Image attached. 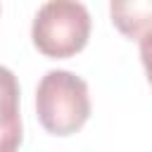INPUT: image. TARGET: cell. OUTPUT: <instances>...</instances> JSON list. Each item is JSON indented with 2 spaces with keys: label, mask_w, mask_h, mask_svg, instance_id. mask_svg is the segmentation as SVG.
I'll return each instance as SVG.
<instances>
[{
  "label": "cell",
  "mask_w": 152,
  "mask_h": 152,
  "mask_svg": "<svg viewBox=\"0 0 152 152\" xmlns=\"http://www.w3.org/2000/svg\"><path fill=\"white\" fill-rule=\"evenodd\" d=\"M36 114L50 135H71L90 116L88 83L66 69L48 71L36 88Z\"/></svg>",
  "instance_id": "obj_1"
},
{
  "label": "cell",
  "mask_w": 152,
  "mask_h": 152,
  "mask_svg": "<svg viewBox=\"0 0 152 152\" xmlns=\"http://www.w3.org/2000/svg\"><path fill=\"white\" fill-rule=\"evenodd\" d=\"M90 28V12L81 0H45L33 17L31 38L40 55L66 59L86 48Z\"/></svg>",
  "instance_id": "obj_2"
},
{
  "label": "cell",
  "mask_w": 152,
  "mask_h": 152,
  "mask_svg": "<svg viewBox=\"0 0 152 152\" xmlns=\"http://www.w3.org/2000/svg\"><path fill=\"white\" fill-rule=\"evenodd\" d=\"M21 145V112H19V81L0 66V152H19Z\"/></svg>",
  "instance_id": "obj_3"
},
{
  "label": "cell",
  "mask_w": 152,
  "mask_h": 152,
  "mask_svg": "<svg viewBox=\"0 0 152 152\" xmlns=\"http://www.w3.org/2000/svg\"><path fill=\"white\" fill-rule=\"evenodd\" d=\"M109 17L121 36L140 40L152 31V0H109Z\"/></svg>",
  "instance_id": "obj_4"
},
{
  "label": "cell",
  "mask_w": 152,
  "mask_h": 152,
  "mask_svg": "<svg viewBox=\"0 0 152 152\" xmlns=\"http://www.w3.org/2000/svg\"><path fill=\"white\" fill-rule=\"evenodd\" d=\"M140 59H142V66H145L147 81L152 83V31L145 33V36L140 38Z\"/></svg>",
  "instance_id": "obj_5"
}]
</instances>
